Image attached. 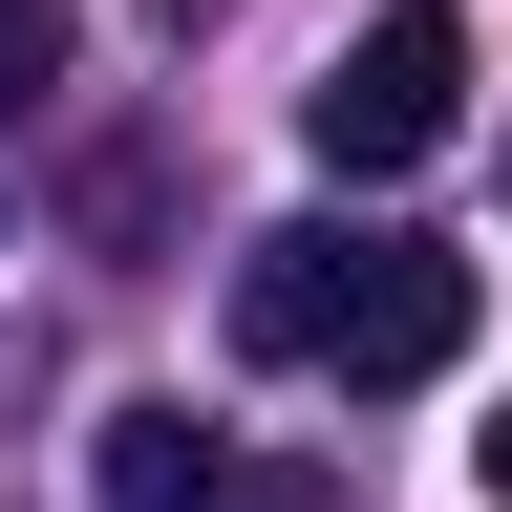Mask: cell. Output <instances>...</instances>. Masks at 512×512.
I'll use <instances>...</instances> for the list:
<instances>
[{
	"instance_id": "obj_1",
	"label": "cell",
	"mask_w": 512,
	"mask_h": 512,
	"mask_svg": "<svg viewBox=\"0 0 512 512\" xmlns=\"http://www.w3.org/2000/svg\"><path fill=\"white\" fill-rule=\"evenodd\" d=\"M235 342L320 363V384H448L470 363V256L406 214H278L235 256Z\"/></svg>"
},
{
	"instance_id": "obj_2",
	"label": "cell",
	"mask_w": 512,
	"mask_h": 512,
	"mask_svg": "<svg viewBox=\"0 0 512 512\" xmlns=\"http://www.w3.org/2000/svg\"><path fill=\"white\" fill-rule=\"evenodd\" d=\"M299 128H320V171H342V192H406L448 128H470V22H448V0H384V22L299 86Z\"/></svg>"
},
{
	"instance_id": "obj_3",
	"label": "cell",
	"mask_w": 512,
	"mask_h": 512,
	"mask_svg": "<svg viewBox=\"0 0 512 512\" xmlns=\"http://www.w3.org/2000/svg\"><path fill=\"white\" fill-rule=\"evenodd\" d=\"M107 512H320V491H278V470H235V427H192V406H107Z\"/></svg>"
},
{
	"instance_id": "obj_4",
	"label": "cell",
	"mask_w": 512,
	"mask_h": 512,
	"mask_svg": "<svg viewBox=\"0 0 512 512\" xmlns=\"http://www.w3.org/2000/svg\"><path fill=\"white\" fill-rule=\"evenodd\" d=\"M64 86V0H0V107H43Z\"/></svg>"
},
{
	"instance_id": "obj_5",
	"label": "cell",
	"mask_w": 512,
	"mask_h": 512,
	"mask_svg": "<svg viewBox=\"0 0 512 512\" xmlns=\"http://www.w3.org/2000/svg\"><path fill=\"white\" fill-rule=\"evenodd\" d=\"M491 512H512V406H491Z\"/></svg>"
}]
</instances>
